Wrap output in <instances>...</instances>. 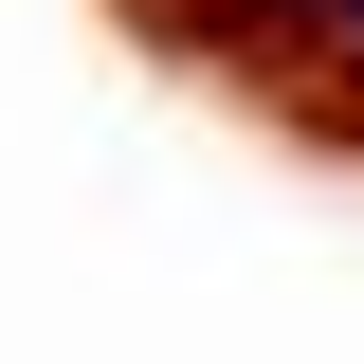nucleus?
I'll use <instances>...</instances> for the list:
<instances>
[{
    "mask_svg": "<svg viewBox=\"0 0 364 364\" xmlns=\"http://www.w3.org/2000/svg\"><path fill=\"white\" fill-rule=\"evenodd\" d=\"M328 18H346V37H364V0H328Z\"/></svg>",
    "mask_w": 364,
    "mask_h": 364,
    "instance_id": "f257e3e1",
    "label": "nucleus"
}]
</instances>
